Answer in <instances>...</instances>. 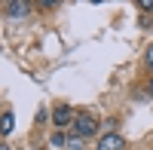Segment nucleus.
I'll list each match as a JSON object with an SVG mask.
<instances>
[{"label":"nucleus","instance_id":"7ed1b4c3","mask_svg":"<svg viewBox=\"0 0 153 150\" xmlns=\"http://www.w3.org/2000/svg\"><path fill=\"white\" fill-rule=\"evenodd\" d=\"M98 150H126V138H123L120 132L98 135Z\"/></svg>","mask_w":153,"mask_h":150},{"label":"nucleus","instance_id":"f03ea898","mask_svg":"<svg viewBox=\"0 0 153 150\" xmlns=\"http://www.w3.org/2000/svg\"><path fill=\"white\" fill-rule=\"evenodd\" d=\"M74 120H76V114H74V107H68V104H58V107L52 110V123H55L58 129L74 126Z\"/></svg>","mask_w":153,"mask_h":150},{"label":"nucleus","instance_id":"6e6552de","mask_svg":"<svg viewBox=\"0 0 153 150\" xmlns=\"http://www.w3.org/2000/svg\"><path fill=\"white\" fill-rule=\"evenodd\" d=\"M52 147H68V135L55 132V135H52Z\"/></svg>","mask_w":153,"mask_h":150},{"label":"nucleus","instance_id":"9b49d317","mask_svg":"<svg viewBox=\"0 0 153 150\" xmlns=\"http://www.w3.org/2000/svg\"><path fill=\"white\" fill-rule=\"evenodd\" d=\"M0 150H9V144H6V141H0Z\"/></svg>","mask_w":153,"mask_h":150},{"label":"nucleus","instance_id":"20e7f679","mask_svg":"<svg viewBox=\"0 0 153 150\" xmlns=\"http://www.w3.org/2000/svg\"><path fill=\"white\" fill-rule=\"evenodd\" d=\"M12 129H16V110H0V138H9Z\"/></svg>","mask_w":153,"mask_h":150},{"label":"nucleus","instance_id":"423d86ee","mask_svg":"<svg viewBox=\"0 0 153 150\" xmlns=\"http://www.w3.org/2000/svg\"><path fill=\"white\" fill-rule=\"evenodd\" d=\"M83 144H86L83 138H76V135H68V147H65V150H83Z\"/></svg>","mask_w":153,"mask_h":150},{"label":"nucleus","instance_id":"f257e3e1","mask_svg":"<svg viewBox=\"0 0 153 150\" xmlns=\"http://www.w3.org/2000/svg\"><path fill=\"white\" fill-rule=\"evenodd\" d=\"M74 135L83 138V141H89L92 135H98V117L89 114V110H80L76 120H74Z\"/></svg>","mask_w":153,"mask_h":150},{"label":"nucleus","instance_id":"39448f33","mask_svg":"<svg viewBox=\"0 0 153 150\" xmlns=\"http://www.w3.org/2000/svg\"><path fill=\"white\" fill-rule=\"evenodd\" d=\"M28 3H22V0H19V3H6V12H9V16L12 19H25V16H28Z\"/></svg>","mask_w":153,"mask_h":150},{"label":"nucleus","instance_id":"0eeeda50","mask_svg":"<svg viewBox=\"0 0 153 150\" xmlns=\"http://www.w3.org/2000/svg\"><path fill=\"white\" fill-rule=\"evenodd\" d=\"M144 68L150 71V77H153V43H150V46L144 49Z\"/></svg>","mask_w":153,"mask_h":150},{"label":"nucleus","instance_id":"1a4fd4ad","mask_svg":"<svg viewBox=\"0 0 153 150\" xmlns=\"http://www.w3.org/2000/svg\"><path fill=\"white\" fill-rule=\"evenodd\" d=\"M138 9H141V12H153V0H141Z\"/></svg>","mask_w":153,"mask_h":150},{"label":"nucleus","instance_id":"9d476101","mask_svg":"<svg viewBox=\"0 0 153 150\" xmlns=\"http://www.w3.org/2000/svg\"><path fill=\"white\" fill-rule=\"evenodd\" d=\"M147 95L153 98V77H150V83H147Z\"/></svg>","mask_w":153,"mask_h":150}]
</instances>
